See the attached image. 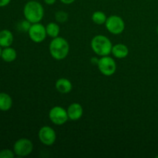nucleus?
Wrapping results in <instances>:
<instances>
[{
    "mask_svg": "<svg viewBox=\"0 0 158 158\" xmlns=\"http://www.w3.org/2000/svg\"><path fill=\"white\" fill-rule=\"evenodd\" d=\"M12 106V100L9 94L0 93V110L8 111Z\"/></svg>",
    "mask_w": 158,
    "mask_h": 158,
    "instance_id": "15",
    "label": "nucleus"
},
{
    "mask_svg": "<svg viewBox=\"0 0 158 158\" xmlns=\"http://www.w3.org/2000/svg\"><path fill=\"white\" fill-rule=\"evenodd\" d=\"M23 14L28 21L32 24L40 23L44 16V9L40 2L37 1H29L25 5Z\"/></svg>",
    "mask_w": 158,
    "mask_h": 158,
    "instance_id": "2",
    "label": "nucleus"
},
{
    "mask_svg": "<svg viewBox=\"0 0 158 158\" xmlns=\"http://www.w3.org/2000/svg\"><path fill=\"white\" fill-rule=\"evenodd\" d=\"M56 89L59 93L63 94H69L73 89V85L70 80L66 78H60L56 82Z\"/></svg>",
    "mask_w": 158,
    "mask_h": 158,
    "instance_id": "11",
    "label": "nucleus"
},
{
    "mask_svg": "<svg viewBox=\"0 0 158 158\" xmlns=\"http://www.w3.org/2000/svg\"><path fill=\"white\" fill-rule=\"evenodd\" d=\"M11 0H0V7H5V6H8Z\"/></svg>",
    "mask_w": 158,
    "mask_h": 158,
    "instance_id": "21",
    "label": "nucleus"
},
{
    "mask_svg": "<svg viewBox=\"0 0 158 158\" xmlns=\"http://www.w3.org/2000/svg\"><path fill=\"white\" fill-rule=\"evenodd\" d=\"M67 114L69 120L77 121L80 120L83 114V109L81 105L78 103H73L68 106Z\"/></svg>",
    "mask_w": 158,
    "mask_h": 158,
    "instance_id": "10",
    "label": "nucleus"
},
{
    "mask_svg": "<svg viewBox=\"0 0 158 158\" xmlns=\"http://www.w3.org/2000/svg\"><path fill=\"white\" fill-rule=\"evenodd\" d=\"M108 32L114 35H119L124 31L125 23L123 19L117 15H112L107 17L105 23Z\"/></svg>",
    "mask_w": 158,
    "mask_h": 158,
    "instance_id": "5",
    "label": "nucleus"
},
{
    "mask_svg": "<svg viewBox=\"0 0 158 158\" xmlns=\"http://www.w3.org/2000/svg\"><path fill=\"white\" fill-rule=\"evenodd\" d=\"M33 144L27 138H20L15 141L13 146V151L18 157H26L32 152Z\"/></svg>",
    "mask_w": 158,
    "mask_h": 158,
    "instance_id": "7",
    "label": "nucleus"
},
{
    "mask_svg": "<svg viewBox=\"0 0 158 158\" xmlns=\"http://www.w3.org/2000/svg\"><path fill=\"white\" fill-rule=\"evenodd\" d=\"M56 0H44V2L46 3V5H49V6H52L54 3L56 2Z\"/></svg>",
    "mask_w": 158,
    "mask_h": 158,
    "instance_id": "23",
    "label": "nucleus"
},
{
    "mask_svg": "<svg viewBox=\"0 0 158 158\" xmlns=\"http://www.w3.org/2000/svg\"><path fill=\"white\" fill-rule=\"evenodd\" d=\"M31 26H32V23L28 21L27 19L23 20V21L19 23V29L23 31V32H29Z\"/></svg>",
    "mask_w": 158,
    "mask_h": 158,
    "instance_id": "19",
    "label": "nucleus"
},
{
    "mask_svg": "<svg viewBox=\"0 0 158 158\" xmlns=\"http://www.w3.org/2000/svg\"><path fill=\"white\" fill-rule=\"evenodd\" d=\"M157 157H158V156H157Z\"/></svg>",
    "mask_w": 158,
    "mask_h": 158,
    "instance_id": "26",
    "label": "nucleus"
},
{
    "mask_svg": "<svg viewBox=\"0 0 158 158\" xmlns=\"http://www.w3.org/2000/svg\"><path fill=\"white\" fill-rule=\"evenodd\" d=\"M1 57L5 62L11 63V62H13L15 60L17 57V52L15 49L9 46V47H6L2 49Z\"/></svg>",
    "mask_w": 158,
    "mask_h": 158,
    "instance_id": "14",
    "label": "nucleus"
},
{
    "mask_svg": "<svg viewBox=\"0 0 158 158\" xmlns=\"http://www.w3.org/2000/svg\"><path fill=\"white\" fill-rule=\"evenodd\" d=\"M49 49L50 55L54 60H63L69 54V45L66 39L57 36L50 42Z\"/></svg>",
    "mask_w": 158,
    "mask_h": 158,
    "instance_id": "1",
    "label": "nucleus"
},
{
    "mask_svg": "<svg viewBox=\"0 0 158 158\" xmlns=\"http://www.w3.org/2000/svg\"><path fill=\"white\" fill-rule=\"evenodd\" d=\"M106 14L101 11H96L92 15V20L95 24L97 25H103L106 23Z\"/></svg>",
    "mask_w": 158,
    "mask_h": 158,
    "instance_id": "17",
    "label": "nucleus"
},
{
    "mask_svg": "<svg viewBox=\"0 0 158 158\" xmlns=\"http://www.w3.org/2000/svg\"><path fill=\"white\" fill-rule=\"evenodd\" d=\"M2 47L0 46V57H1L2 56Z\"/></svg>",
    "mask_w": 158,
    "mask_h": 158,
    "instance_id": "24",
    "label": "nucleus"
},
{
    "mask_svg": "<svg viewBox=\"0 0 158 158\" xmlns=\"http://www.w3.org/2000/svg\"><path fill=\"white\" fill-rule=\"evenodd\" d=\"M61 2H63V4H66V5H69V4H72L75 2V0H60Z\"/></svg>",
    "mask_w": 158,
    "mask_h": 158,
    "instance_id": "22",
    "label": "nucleus"
},
{
    "mask_svg": "<svg viewBox=\"0 0 158 158\" xmlns=\"http://www.w3.org/2000/svg\"><path fill=\"white\" fill-rule=\"evenodd\" d=\"M111 53L117 59L126 58L129 54V49L126 45L123 43H118L113 46Z\"/></svg>",
    "mask_w": 158,
    "mask_h": 158,
    "instance_id": "12",
    "label": "nucleus"
},
{
    "mask_svg": "<svg viewBox=\"0 0 158 158\" xmlns=\"http://www.w3.org/2000/svg\"><path fill=\"white\" fill-rule=\"evenodd\" d=\"M15 155L14 151L9 149H4L0 151V158H13Z\"/></svg>",
    "mask_w": 158,
    "mask_h": 158,
    "instance_id": "20",
    "label": "nucleus"
},
{
    "mask_svg": "<svg viewBox=\"0 0 158 158\" xmlns=\"http://www.w3.org/2000/svg\"><path fill=\"white\" fill-rule=\"evenodd\" d=\"M90 45L93 51L100 56H109L112 51V43L103 35H95L91 40Z\"/></svg>",
    "mask_w": 158,
    "mask_h": 158,
    "instance_id": "3",
    "label": "nucleus"
},
{
    "mask_svg": "<svg viewBox=\"0 0 158 158\" xmlns=\"http://www.w3.org/2000/svg\"><path fill=\"white\" fill-rule=\"evenodd\" d=\"M97 67L103 75L106 77H110L114 75L117 71V63L112 57L105 56L99 59Z\"/></svg>",
    "mask_w": 158,
    "mask_h": 158,
    "instance_id": "4",
    "label": "nucleus"
},
{
    "mask_svg": "<svg viewBox=\"0 0 158 158\" xmlns=\"http://www.w3.org/2000/svg\"><path fill=\"white\" fill-rule=\"evenodd\" d=\"M55 18L58 23H64L68 20V13L64 11H58L56 12Z\"/></svg>",
    "mask_w": 158,
    "mask_h": 158,
    "instance_id": "18",
    "label": "nucleus"
},
{
    "mask_svg": "<svg viewBox=\"0 0 158 158\" xmlns=\"http://www.w3.org/2000/svg\"><path fill=\"white\" fill-rule=\"evenodd\" d=\"M39 139L43 144L46 146H51L56 140V131L49 126H44L39 131Z\"/></svg>",
    "mask_w": 158,
    "mask_h": 158,
    "instance_id": "9",
    "label": "nucleus"
},
{
    "mask_svg": "<svg viewBox=\"0 0 158 158\" xmlns=\"http://www.w3.org/2000/svg\"><path fill=\"white\" fill-rule=\"evenodd\" d=\"M157 33H158V26H157Z\"/></svg>",
    "mask_w": 158,
    "mask_h": 158,
    "instance_id": "25",
    "label": "nucleus"
},
{
    "mask_svg": "<svg viewBox=\"0 0 158 158\" xmlns=\"http://www.w3.org/2000/svg\"><path fill=\"white\" fill-rule=\"evenodd\" d=\"M28 33L30 40L35 43H40L43 42L46 40L47 35L46 27L40 23L32 24Z\"/></svg>",
    "mask_w": 158,
    "mask_h": 158,
    "instance_id": "8",
    "label": "nucleus"
},
{
    "mask_svg": "<svg viewBox=\"0 0 158 158\" xmlns=\"http://www.w3.org/2000/svg\"><path fill=\"white\" fill-rule=\"evenodd\" d=\"M46 30L47 35L52 37V38H56L59 36L60 32V28L59 25L56 23H49L46 26Z\"/></svg>",
    "mask_w": 158,
    "mask_h": 158,
    "instance_id": "16",
    "label": "nucleus"
},
{
    "mask_svg": "<svg viewBox=\"0 0 158 158\" xmlns=\"http://www.w3.org/2000/svg\"><path fill=\"white\" fill-rule=\"evenodd\" d=\"M13 43V35L12 32L8 29H3L0 31V46L1 47H9Z\"/></svg>",
    "mask_w": 158,
    "mask_h": 158,
    "instance_id": "13",
    "label": "nucleus"
},
{
    "mask_svg": "<svg viewBox=\"0 0 158 158\" xmlns=\"http://www.w3.org/2000/svg\"><path fill=\"white\" fill-rule=\"evenodd\" d=\"M49 120L56 125H63L69 120L67 110L60 106H56L51 108L49 112Z\"/></svg>",
    "mask_w": 158,
    "mask_h": 158,
    "instance_id": "6",
    "label": "nucleus"
}]
</instances>
